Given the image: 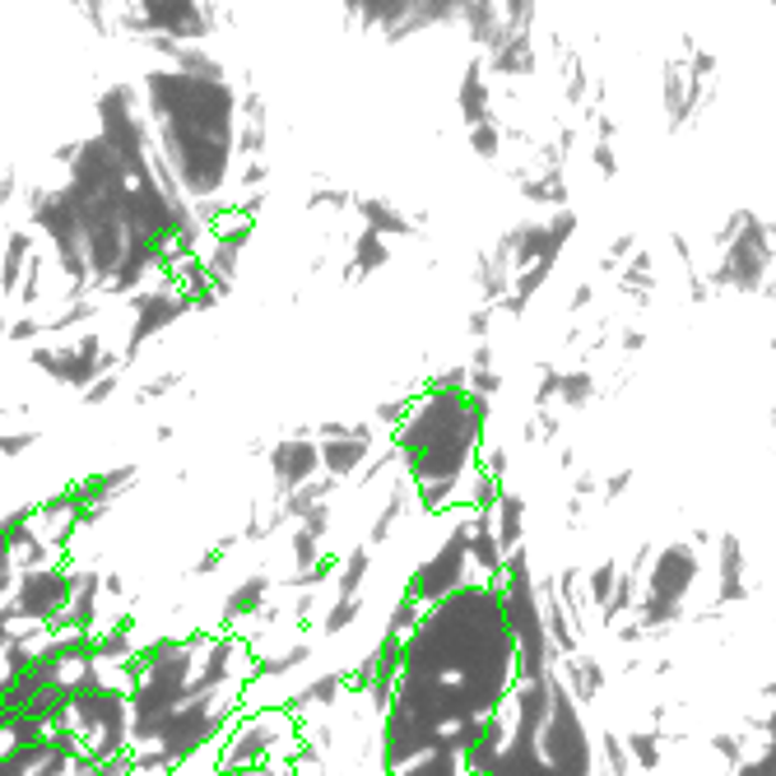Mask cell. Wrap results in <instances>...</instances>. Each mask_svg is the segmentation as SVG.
<instances>
[{
	"instance_id": "obj_1",
	"label": "cell",
	"mask_w": 776,
	"mask_h": 776,
	"mask_svg": "<svg viewBox=\"0 0 776 776\" xmlns=\"http://www.w3.org/2000/svg\"><path fill=\"white\" fill-rule=\"evenodd\" d=\"M140 103L153 126V159L168 168L177 191L201 210L233 187L237 163V103L228 75H191L177 65L145 71Z\"/></svg>"
},
{
	"instance_id": "obj_2",
	"label": "cell",
	"mask_w": 776,
	"mask_h": 776,
	"mask_svg": "<svg viewBox=\"0 0 776 776\" xmlns=\"http://www.w3.org/2000/svg\"><path fill=\"white\" fill-rule=\"evenodd\" d=\"M94 121H98L94 136L113 149V159L126 172V182L153 172V126L145 117V103H140L136 84H107L98 94V103H94Z\"/></svg>"
},
{
	"instance_id": "obj_3",
	"label": "cell",
	"mask_w": 776,
	"mask_h": 776,
	"mask_svg": "<svg viewBox=\"0 0 776 776\" xmlns=\"http://www.w3.org/2000/svg\"><path fill=\"white\" fill-rule=\"evenodd\" d=\"M117 29L130 38H172L182 47H205L214 38V10L201 0H121Z\"/></svg>"
},
{
	"instance_id": "obj_4",
	"label": "cell",
	"mask_w": 776,
	"mask_h": 776,
	"mask_svg": "<svg viewBox=\"0 0 776 776\" xmlns=\"http://www.w3.org/2000/svg\"><path fill=\"white\" fill-rule=\"evenodd\" d=\"M772 265H776V252L767 242V219H758L748 210L740 237H730L721 247V261H716V270L706 275V284H712V288H740V294H758V288L767 284V275H772Z\"/></svg>"
},
{
	"instance_id": "obj_5",
	"label": "cell",
	"mask_w": 776,
	"mask_h": 776,
	"mask_svg": "<svg viewBox=\"0 0 776 776\" xmlns=\"http://www.w3.org/2000/svg\"><path fill=\"white\" fill-rule=\"evenodd\" d=\"M712 98H716L712 84H706V88L689 84V65H683V61H665V71H660V107H665V126H670V130H683L702 113V103H712Z\"/></svg>"
},
{
	"instance_id": "obj_6",
	"label": "cell",
	"mask_w": 776,
	"mask_h": 776,
	"mask_svg": "<svg viewBox=\"0 0 776 776\" xmlns=\"http://www.w3.org/2000/svg\"><path fill=\"white\" fill-rule=\"evenodd\" d=\"M456 107H460V121L465 126H479V121L493 117V79H489V71H483V56L479 52L465 61V71H460Z\"/></svg>"
},
{
	"instance_id": "obj_7",
	"label": "cell",
	"mask_w": 776,
	"mask_h": 776,
	"mask_svg": "<svg viewBox=\"0 0 776 776\" xmlns=\"http://www.w3.org/2000/svg\"><path fill=\"white\" fill-rule=\"evenodd\" d=\"M483 71H489V79H525V75H535L540 71L535 33H512L498 52L483 56Z\"/></svg>"
},
{
	"instance_id": "obj_8",
	"label": "cell",
	"mask_w": 776,
	"mask_h": 776,
	"mask_svg": "<svg viewBox=\"0 0 776 776\" xmlns=\"http://www.w3.org/2000/svg\"><path fill=\"white\" fill-rule=\"evenodd\" d=\"M353 214L363 219V228L376 233V237H410L414 224H410V214L405 210H395L391 201H382V195H353Z\"/></svg>"
},
{
	"instance_id": "obj_9",
	"label": "cell",
	"mask_w": 776,
	"mask_h": 776,
	"mask_svg": "<svg viewBox=\"0 0 776 776\" xmlns=\"http://www.w3.org/2000/svg\"><path fill=\"white\" fill-rule=\"evenodd\" d=\"M460 24H465V38H470V47L479 56L498 52L502 42L512 38V29L502 24V10L498 6H470V10H460Z\"/></svg>"
},
{
	"instance_id": "obj_10",
	"label": "cell",
	"mask_w": 776,
	"mask_h": 776,
	"mask_svg": "<svg viewBox=\"0 0 776 776\" xmlns=\"http://www.w3.org/2000/svg\"><path fill=\"white\" fill-rule=\"evenodd\" d=\"M521 201L525 205H540V210H563L572 201L567 172L563 168H540L535 177H521Z\"/></svg>"
},
{
	"instance_id": "obj_11",
	"label": "cell",
	"mask_w": 776,
	"mask_h": 776,
	"mask_svg": "<svg viewBox=\"0 0 776 776\" xmlns=\"http://www.w3.org/2000/svg\"><path fill=\"white\" fill-rule=\"evenodd\" d=\"M386 261H391V242L359 228V237H353V256L344 265V279H368L372 270H382Z\"/></svg>"
},
{
	"instance_id": "obj_12",
	"label": "cell",
	"mask_w": 776,
	"mask_h": 776,
	"mask_svg": "<svg viewBox=\"0 0 776 776\" xmlns=\"http://www.w3.org/2000/svg\"><path fill=\"white\" fill-rule=\"evenodd\" d=\"M591 71H586V61L576 56V52H567L563 56V103H572V107H586L591 103Z\"/></svg>"
},
{
	"instance_id": "obj_13",
	"label": "cell",
	"mask_w": 776,
	"mask_h": 776,
	"mask_svg": "<svg viewBox=\"0 0 776 776\" xmlns=\"http://www.w3.org/2000/svg\"><path fill=\"white\" fill-rule=\"evenodd\" d=\"M465 130H470V153H475V159H483V163H493V159H502L507 130H502V121H498V117H489V121H479V126H465Z\"/></svg>"
},
{
	"instance_id": "obj_14",
	"label": "cell",
	"mask_w": 776,
	"mask_h": 776,
	"mask_svg": "<svg viewBox=\"0 0 776 776\" xmlns=\"http://www.w3.org/2000/svg\"><path fill=\"white\" fill-rule=\"evenodd\" d=\"M265 140H270V121H237V159H265Z\"/></svg>"
},
{
	"instance_id": "obj_15",
	"label": "cell",
	"mask_w": 776,
	"mask_h": 776,
	"mask_svg": "<svg viewBox=\"0 0 776 776\" xmlns=\"http://www.w3.org/2000/svg\"><path fill=\"white\" fill-rule=\"evenodd\" d=\"M498 10H502V24L512 33H530L540 19V0H498Z\"/></svg>"
},
{
	"instance_id": "obj_16",
	"label": "cell",
	"mask_w": 776,
	"mask_h": 776,
	"mask_svg": "<svg viewBox=\"0 0 776 776\" xmlns=\"http://www.w3.org/2000/svg\"><path fill=\"white\" fill-rule=\"evenodd\" d=\"M683 65H689V84L693 88H706V84H712V75H716V52H689V56H683Z\"/></svg>"
},
{
	"instance_id": "obj_17",
	"label": "cell",
	"mask_w": 776,
	"mask_h": 776,
	"mask_svg": "<svg viewBox=\"0 0 776 776\" xmlns=\"http://www.w3.org/2000/svg\"><path fill=\"white\" fill-rule=\"evenodd\" d=\"M307 210H353V191L344 187H317L307 195Z\"/></svg>"
},
{
	"instance_id": "obj_18",
	"label": "cell",
	"mask_w": 776,
	"mask_h": 776,
	"mask_svg": "<svg viewBox=\"0 0 776 776\" xmlns=\"http://www.w3.org/2000/svg\"><path fill=\"white\" fill-rule=\"evenodd\" d=\"M591 168L600 172L605 182H614V177H618V168H624V163H618V149H614L609 140H595V145H591Z\"/></svg>"
},
{
	"instance_id": "obj_19",
	"label": "cell",
	"mask_w": 776,
	"mask_h": 776,
	"mask_svg": "<svg viewBox=\"0 0 776 776\" xmlns=\"http://www.w3.org/2000/svg\"><path fill=\"white\" fill-rule=\"evenodd\" d=\"M633 252H637V237H633V233H624V237H614V242H609V252H605V261H600V265H605V270H618V265H624Z\"/></svg>"
},
{
	"instance_id": "obj_20",
	"label": "cell",
	"mask_w": 776,
	"mask_h": 776,
	"mask_svg": "<svg viewBox=\"0 0 776 776\" xmlns=\"http://www.w3.org/2000/svg\"><path fill=\"white\" fill-rule=\"evenodd\" d=\"M591 126H595V140H609V145L618 140V121H614V117L605 113V107H600V113L591 117Z\"/></svg>"
},
{
	"instance_id": "obj_21",
	"label": "cell",
	"mask_w": 776,
	"mask_h": 776,
	"mask_svg": "<svg viewBox=\"0 0 776 776\" xmlns=\"http://www.w3.org/2000/svg\"><path fill=\"white\" fill-rule=\"evenodd\" d=\"M576 140H582V130H576V126H559V130H553V145H559V149L567 153V159H572V149H576Z\"/></svg>"
},
{
	"instance_id": "obj_22",
	"label": "cell",
	"mask_w": 776,
	"mask_h": 776,
	"mask_svg": "<svg viewBox=\"0 0 776 776\" xmlns=\"http://www.w3.org/2000/svg\"><path fill=\"white\" fill-rule=\"evenodd\" d=\"M670 247H674V256H679L683 270H693V247H689V237H683V233H670Z\"/></svg>"
},
{
	"instance_id": "obj_23",
	"label": "cell",
	"mask_w": 776,
	"mask_h": 776,
	"mask_svg": "<svg viewBox=\"0 0 776 776\" xmlns=\"http://www.w3.org/2000/svg\"><path fill=\"white\" fill-rule=\"evenodd\" d=\"M591 298H595V288H591V284H576V288H572V312L591 307Z\"/></svg>"
},
{
	"instance_id": "obj_24",
	"label": "cell",
	"mask_w": 776,
	"mask_h": 776,
	"mask_svg": "<svg viewBox=\"0 0 776 776\" xmlns=\"http://www.w3.org/2000/svg\"><path fill=\"white\" fill-rule=\"evenodd\" d=\"M460 10H470V6H498V0H456Z\"/></svg>"
},
{
	"instance_id": "obj_25",
	"label": "cell",
	"mask_w": 776,
	"mask_h": 776,
	"mask_svg": "<svg viewBox=\"0 0 776 776\" xmlns=\"http://www.w3.org/2000/svg\"><path fill=\"white\" fill-rule=\"evenodd\" d=\"M340 6H344V14H353V10H359V6H363V0H340Z\"/></svg>"
},
{
	"instance_id": "obj_26",
	"label": "cell",
	"mask_w": 776,
	"mask_h": 776,
	"mask_svg": "<svg viewBox=\"0 0 776 776\" xmlns=\"http://www.w3.org/2000/svg\"><path fill=\"white\" fill-rule=\"evenodd\" d=\"M767 242H772V252H776V224H767Z\"/></svg>"
},
{
	"instance_id": "obj_27",
	"label": "cell",
	"mask_w": 776,
	"mask_h": 776,
	"mask_svg": "<svg viewBox=\"0 0 776 776\" xmlns=\"http://www.w3.org/2000/svg\"><path fill=\"white\" fill-rule=\"evenodd\" d=\"M201 6H205V10H219V6H224V0H201Z\"/></svg>"
}]
</instances>
